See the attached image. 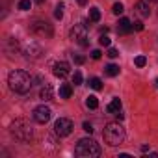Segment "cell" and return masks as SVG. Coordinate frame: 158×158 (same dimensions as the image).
Instances as JSON below:
<instances>
[{"label":"cell","instance_id":"cell-1","mask_svg":"<svg viewBox=\"0 0 158 158\" xmlns=\"http://www.w3.org/2000/svg\"><path fill=\"white\" fill-rule=\"evenodd\" d=\"M8 84H10L11 91H15V93H28L32 84H34V78L23 69H15V71L10 73Z\"/></svg>","mask_w":158,"mask_h":158},{"label":"cell","instance_id":"cell-2","mask_svg":"<svg viewBox=\"0 0 158 158\" xmlns=\"http://www.w3.org/2000/svg\"><path fill=\"white\" fill-rule=\"evenodd\" d=\"M74 154L80 156V158H97V156H101V147L95 139L82 138L74 147Z\"/></svg>","mask_w":158,"mask_h":158},{"label":"cell","instance_id":"cell-3","mask_svg":"<svg viewBox=\"0 0 158 158\" xmlns=\"http://www.w3.org/2000/svg\"><path fill=\"white\" fill-rule=\"evenodd\" d=\"M102 136H104V141L108 145L115 147V145H121L125 141V128L119 123H108L104 132H102Z\"/></svg>","mask_w":158,"mask_h":158},{"label":"cell","instance_id":"cell-4","mask_svg":"<svg viewBox=\"0 0 158 158\" xmlns=\"http://www.w3.org/2000/svg\"><path fill=\"white\" fill-rule=\"evenodd\" d=\"M10 128H11V134H13L19 141H23V143H28V141L32 139V136H34L32 125H30L26 119H15Z\"/></svg>","mask_w":158,"mask_h":158},{"label":"cell","instance_id":"cell-5","mask_svg":"<svg viewBox=\"0 0 158 158\" xmlns=\"http://www.w3.org/2000/svg\"><path fill=\"white\" fill-rule=\"evenodd\" d=\"M71 39L74 43H78L80 47H88L89 41H88V28H86V24H74V28L71 30Z\"/></svg>","mask_w":158,"mask_h":158},{"label":"cell","instance_id":"cell-6","mask_svg":"<svg viewBox=\"0 0 158 158\" xmlns=\"http://www.w3.org/2000/svg\"><path fill=\"white\" fill-rule=\"evenodd\" d=\"M30 30H32V34H35L37 37H45V39H50L52 34H54L52 26H50L48 23H45V21H35V23L30 26Z\"/></svg>","mask_w":158,"mask_h":158},{"label":"cell","instance_id":"cell-7","mask_svg":"<svg viewBox=\"0 0 158 158\" xmlns=\"http://www.w3.org/2000/svg\"><path fill=\"white\" fill-rule=\"evenodd\" d=\"M73 121L71 119H67V117H60L56 123H54V132L60 136V138H65V136H69L71 132H73Z\"/></svg>","mask_w":158,"mask_h":158},{"label":"cell","instance_id":"cell-8","mask_svg":"<svg viewBox=\"0 0 158 158\" xmlns=\"http://www.w3.org/2000/svg\"><path fill=\"white\" fill-rule=\"evenodd\" d=\"M50 115H52V112H50V108L45 106V104H41V106H37V108L34 110V119H35L37 123H41V125H45V123L50 119Z\"/></svg>","mask_w":158,"mask_h":158},{"label":"cell","instance_id":"cell-9","mask_svg":"<svg viewBox=\"0 0 158 158\" xmlns=\"http://www.w3.org/2000/svg\"><path fill=\"white\" fill-rule=\"evenodd\" d=\"M23 52H24V56H26V58L37 60V58H39V56L43 54V48H41V47H39L37 43H34V41H32V43H28V45H26V47L23 48Z\"/></svg>","mask_w":158,"mask_h":158},{"label":"cell","instance_id":"cell-10","mask_svg":"<svg viewBox=\"0 0 158 158\" xmlns=\"http://www.w3.org/2000/svg\"><path fill=\"white\" fill-rule=\"evenodd\" d=\"M69 63L67 61H56L54 63V67H52V73H54V76H58V78H65L67 74H69Z\"/></svg>","mask_w":158,"mask_h":158},{"label":"cell","instance_id":"cell-11","mask_svg":"<svg viewBox=\"0 0 158 158\" xmlns=\"http://www.w3.org/2000/svg\"><path fill=\"white\" fill-rule=\"evenodd\" d=\"M117 32L121 34V35H125V34H130L132 32V23L128 21V19H119V26H117Z\"/></svg>","mask_w":158,"mask_h":158},{"label":"cell","instance_id":"cell-12","mask_svg":"<svg viewBox=\"0 0 158 158\" xmlns=\"http://www.w3.org/2000/svg\"><path fill=\"white\" fill-rule=\"evenodd\" d=\"M136 13L139 15V17H149L151 15V10H149V4L147 2H136Z\"/></svg>","mask_w":158,"mask_h":158},{"label":"cell","instance_id":"cell-13","mask_svg":"<svg viewBox=\"0 0 158 158\" xmlns=\"http://www.w3.org/2000/svg\"><path fill=\"white\" fill-rule=\"evenodd\" d=\"M39 99H41V101H50V99H52V88H50L48 84H45V86L41 88V91H39Z\"/></svg>","mask_w":158,"mask_h":158},{"label":"cell","instance_id":"cell-14","mask_svg":"<svg viewBox=\"0 0 158 158\" xmlns=\"http://www.w3.org/2000/svg\"><path fill=\"white\" fill-rule=\"evenodd\" d=\"M58 93H60V99H69V97L73 95V88H71L69 84H61Z\"/></svg>","mask_w":158,"mask_h":158},{"label":"cell","instance_id":"cell-15","mask_svg":"<svg viewBox=\"0 0 158 158\" xmlns=\"http://www.w3.org/2000/svg\"><path fill=\"white\" fill-rule=\"evenodd\" d=\"M119 110H121V101L119 99H112V102L106 106V112L108 114H117Z\"/></svg>","mask_w":158,"mask_h":158},{"label":"cell","instance_id":"cell-16","mask_svg":"<svg viewBox=\"0 0 158 158\" xmlns=\"http://www.w3.org/2000/svg\"><path fill=\"white\" fill-rule=\"evenodd\" d=\"M89 88L91 89H95V91H101L102 89V82H101V78H97V76H93V78H89Z\"/></svg>","mask_w":158,"mask_h":158},{"label":"cell","instance_id":"cell-17","mask_svg":"<svg viewBox=\"0 0 158 158\" xmlns=\"http://www.w3.org/2000/svg\"><path fill=\"white\" fill-rule=\"evenodd\" d=\"M104 73H106L108 76H117V74H119V65L110 63V65H106V67H104Z\"/></svg>","mask_w":158,"mask_h":158},{"label":"cell","instance_id":"cell-18","mask_svg":"<svg viewBox=\"0 0 158 158\" xmlns=\"http://www.w3.org/2000/svg\"><path fill=\"white\" fill-rule=\"evenodd\" d=\"M89 21H91V23H99V21H101V11H99V8H91V10H89Z\"/></svg>","mask_w":158,"mask_h":158},{"label":"cell","instance_id":"cell-19","mask_svg":"<svg viewBox=\"0 0 158 158\" xmlns=\"http://www.w3.org/2000/svg\"><path fill=\"white\" fill-rule=\"evenodd\" d=\"M86 106H88V108H91V110H95V108L99 106V99H97L95 95H89V97L86 99Z\"/></svg>","mask_w":158,"mask_h":158},{"label":"cell","instance_id":"cell-20","mask_svg":"<svg viewBox=\"0 0 158 158\" xmlns=\"http://www.w3.org/2000/svg\"><path fill=\"white\" fill-rule=\"evenodd\" d=\"M145 63H147L145 56H136V58H134V65H136V67H145Z\"/></svg>","mask_w":158,"mask_h":158},{"label":"cell","instance_id":"cell-21","mask_svg":"<svg viewBox=\"0 0 158 158\" xmlns=\"http://www.w3.org/2000/svg\"><path fill=\"white\" fill-rule=\"evenodd\" d=\"M73 84H74V86H80V84H82V73L76 71V73L73 74Z\"/></svg>","mask_w":158,"mask_h":158},{"label":"cell","instance_id":"cell-22","mask_svg":"<svg viewBox=\"0 0 158 158\" xmlns=\"http://www.w3.org/2000/svg\"><path fill=\"white\" fill-rule=\"evenodd\" d=\"M110 43H112V41H110V37H108V35H104V34H102V35L99 37V45H101V47H110Z\"/></svg>","mask_w":158,"mask_h":158},{"label":"cell","instance_id":"cell-23","mask_svg":"<svg viewBox=\"0 0 158 158\" xmlns=\"http://www.w3.org/2000/svg\"><path fill=\"white\" fill-rule=\"evenodd\" d=\"M30 6H32L30 0H21V2H19V10H23V11H28Z\"/></svg>","mask_w":158,"mask_h":158},{"label":"cell","instance_id":"cell-24","mask_svg":"<svg viewBox=\"0 0 158 158\" xmlns=\"http://www.w3.org/2000/svg\"><path fill=\"white\" fill-rule=\"evenodd\" d=\"M112 11H114L115 15H121V13L125 11V8H123V4H121V2H117V4H114V8H112Z\"/></svg>","mask_w":158,"mask_h":158},{"label":"cell","instance_id":"cell-25","mask_svg":"<svg viewBox=\"0 0 158 158\" xmlns=\"http://www.w3.org/2000/svg\"><path fill=\"white\" fill-rule=\"evenodd\" d=\"M73 61H74V63H78V65H82V63L86 61V58H84L82 54H73Z\"/></svg>","mask_w":158,"mask_h":158},{"label":"cell","instance_id":"cell-26","mask_svg":"<svg viewBox=\"0 0 158 158\" xmlns=\"http://www.w3.org/2000/svg\"><path fill=\"white\" fill-rule=\"evenodd\" d=\"M54 17H56V19H61V17H63V6H61V4H58V6H56Z\"/></svg>","mask_w":158,"mask_h":158},{"label":"cell","instance_id":"cell-27","mask_svg":"<svg viewBox=\"0 0 158 158\" xmlns=\"http://www.w3.org/2000/svg\"><path fill=\"white\" fill-rule=\"evenodd\" d=\"M132 30L141 32V30H143V23H141V21H134V23H132Z\"/></svg>","mask_w":158,"mask_h":158},{"label":"cell","instance_id":"cell-28","mask_svg":"<svg viewBox=\"0 0 158 158\" xmlns=\"http://www.w3.org/2000/svg\"><path fill=\"white\" fill-rule=\"evenodd\" d=\"M117 56H119V52H117L115 48H110V50H108V58H117Z\"/></svg>","mask_w":158,"mask_h":158},{"label":"cell","instance_id":"cell-29","mask_svg":"<svg viewBox=\"0 0 158 158\" xmlns=\"http://www.w3.org/2000/svg\"><path fill=\"white\" fill-rule=\"evenodd\" d=\"M101 56H102V52H101V50H91V58H93V60H99Z\"/></svg>","mask_w":158,"mask_h":158},{"label":"cell","instance_id":"cell-30","mask_svg":"<svg viewBox=\"0 0 158 158\" xmlns=\"http://www.w3.org/2000/svg\"><path fill=\"white\" fill-rule=\"evenodd\" d=\"M82 127H84V130H86V132H89V134L93 132V127H91V123H88V121H86V123H84Z\"/></svg>","mask_w":158,"mask_h":158},{"label":"cell","instance_id":"cell-31","mask_svg":"<svg viewBox=\"0 0 158 158\" xmlns=\"http://www.w3.org/2000/svg\"><path fill=\"white\" fill-rule=\"evenodd\" d=\"M115 117H117V119H119V121H121V119H123V117H125V115H123V114H121V110H119V112H117V114H115Z\"/></svg>","mask_w":158,"mask_h":158},{"label":"cell","instance_id":"cell-32","mask_svg":"<svg viewBox=\"0 0 158 158\" xmlns=\"http://www.w3.org/2000/svg\"><path fill=\"white\" fill-rule=\"evenodd\" d=\"M86 2H88V0H78V4H80V6H86Z\"/></svg>","mask_w":158,"mask_h":158},{"label":"cell","instance_id":"cell-33","mask_svg":"<svg viewBox=\"0 0 158 158\" xmlns=\"http://www.w3.org/2000/svg\"><path fill=\"white\" fill-rule=\"evenodd\" d=\"M35 2H37V4H43V2H45V0H35Z\"/></svg>","mask_w":158,"mask_h":158},{"label":"cell","instance_id":"cell-34","mask_svg":"<svg viewBox=\"0 0 158 158\" xmlns=\"http://www.w3.org/2000/svg\"><path fill=\"white\" fill-rule=\"evenodd\" d=\"M154 86H156V88H158V78H156V80H154Z\"/></svg>","mask_w":158,"mask_h":158},{"label":"cell","instance_id":"cell-35","mask_svg":"<svg viewBox=\"0 0 158 158\" xmlns=\"http://www.w3.org/2000/svg\"><path fill=\"white\" fill-rule=\"evenodd\" d=\"M147 2H158V0H147Z\"/></svg>","mask_w":158,"mask_h":158}]
</instances>
